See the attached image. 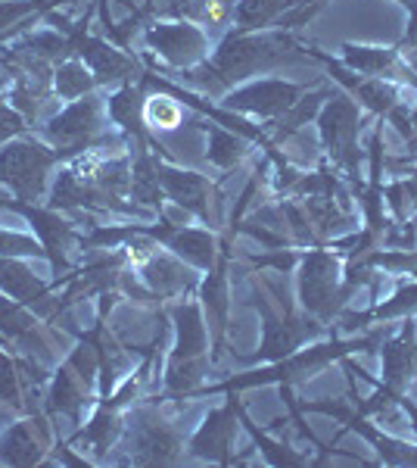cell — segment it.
Listing matches in <instances>:
<instances>
[{
    "instance_id": "obj_1",
    "label": "cell",
    "mask_w": 417,
    "mask_h": 468,
    "mask_svg": "<svg viewBox=\"0 0 417 468\" xmlns=\"http://www.w3.org/2000/svg\"><path fill=\"white\" fill-rule=\"evenodd\" d=\"M296 57H306V44H299L284 28H265V32H234L231 28L209 59L181 72V81L209 97H224L231 88Z\"/></svg>"
},
{
    "instance_id": "obj_2",
    "label": "cell",
    "mask_w": 417,
    "mask_h": 468,
    "mask_svg": "<svg viewBox=\"0 0 417 468\" xmlns=\"http://www.w3.org/2000/svg\"><path fill=\"white\" fill-rule=\"evenodd\" d=\"M392 322L383 324H370V328L359 331L355 337H339V331L333 328L328 341H312L306 346H299L290 356L277 359V362H265L262 368L253 372H240L224 378L222 384H209L200 388L193 397H206V394H240L249 388H265V384H277V388H296V384L312 381L315 375H321L328 366H337L343 356H355V353H377L383 344V337L390 335Z\"/></svg>"
},
{
    "instance_id": "obj_3",
    "label": "cell",
    "mask_w": 417,
    "mask_h": 468,
    "mask_svg": "<svg viewBox=\"0 0 417 468\" xmlns=\"http://www.w3.org/2000/svg\"><path fill=\"white\" fill-rule=\"evenodd\" d=\"M169 315L174 322V346L165 362V394L172 399H191L203 388V378L209 375V324L206 313L196 300H178L169 306Z\"/></svg>"
},
{
    "instance_id": "obj_4",
    "label": "cell",
    "mask_w": 417,
    "mask_h": 468,
    "mask_svg": "<svg viewBox=\"0 0 417 468\" xmlns=\"http://www.w3.org/2000/svg\"><path fill=\"white\" fill-rule=\"evenodd\" d=\"M368 122H370L368 112L349 94H343V90H333L328 101H324L321 112L315 116L318 144L324 150V160L349 181V191L365 181V176H361L365 150H361L359 138H361V128Z\"/></svg>"
},
{
    "instance_id": "obj_5",
    "label": "cell",
    "mask_w": 417,
    "mask_h": 468,
    "mask_svg": "<svg viewBox=\"0 0 417 468\" xmlns=\"http://www.w3.org/2000/svg\"><path fill=\"white\" fill-rule=\"evenodd\" d=\"M346 256L337 247H308L299 250L296 262V300L299 309L315 315L321 324H333L352 300L355 291L346 288L343 282Z\"/></svg>"
},
{
    "instance_id": "obj_6",
    "label": "cell",
    "mask_w": 417,
    "mask_h": 468,
    "mask_svg": "<svg viewBox=\"0 0 417 468\" xmlns=\"http://www.w3.org/2000/svg\"><path fill=\"white\" fill-rule=\"evenodd\" d=\"M253 306L262 315V344L253 356H237L244 362H277L296 353L299 346L318 341L328 331V324H321L315 315L302 313L296 306H284V315H277L255 282H253Z\"/></svg>"
},
{
    "instance_id": "obj_7",
    "label": "cell",
    "mask_w": 417,
    "mask_h": 468,
    "mask_svg": "<svg viewBox=\"0 0 417 468\" xmlns=\"http://www.w3.org/2000/svg\"><path fill=\"white\" fill-rule=\"evenodd\" d=\"M302 412H318L328 415V419L339 421L343 431L339 434H359L361 441H368V447L377 452V465H390V468H417V443H408L401 437H392L381 431L368 415H361L352 403L343 399H306L299 403Z\"/></svg>"
},
{
    "instance_id": "obj_8",
    "label": "cell",
    "mask_w": 417,
    "mask_h": 468,
    "mask_svg": "<svg viewBox=\"0 0 417 468\" xmlns=\"http://www.w3.org/2000/svg\"><path fill=\"white\" fill-rule=\"evenodd\" d=\"M125 450L131 465H174L184 452V437L156 406H141L125 425Z\"/></svg>"
},
{
    "instance_id": "obj_9",
    "label": "cell",
    "mask_w": 417,
    "mask_h": 468,
    "mask_svg": "<svg viewBox=\"0 0 417 468\" xmlns=\"http://www.w3.org/2000/svg\"><path fill=\"white\" fill-rule=\"evenodd\" d=\"M306 59L321 63L333 85L343 90V94L352 97V101L359 103V107L365 110L370 119H386L392 110L399 107V103H405V90L408 88H399V85H392V81L370 79V75L346 69L337 57L324 54V50H318V48H308V44H306Z\"/></svg>"
},
{
    "instance_id": "obj_10",
    "label": "cell",
    "mask_w": 417,
    "mask_h": 468,
    "mask_svg": "<svg viewBox=\"0 0 417 468\" xmlns=\"http://www.w3.org/2000/svg\"><path fill=\"white\" fill-rule=\"evenodd\" d=\"M143 41L153 50V57L162 59L169 69L187 72L193 66H200L203 59H209V32L203 26H196L191 19H169V22H153L143 32Z\"/></svg>"
},
{
    "instance_id": "obj_11",
    "label": "cell",
    "mask_w": 417,
    "mask_h": 468,
    "mask_svg": "<svg viewBox=\"0 0 417 468\" xmlns=\"http://www.w3.org/2000/svg\"><path fill=\"white\" fill-rule=\"evenodd\" d=\"M53 160H57V154L37 141H10L0 147V181L22 203H35L44 194Z\"/></svg>"
},
{
    "instance_id": "obj_12",
    "label": "cell",
    "mask_w": 417,
    "mask_h": 468,
    "mask_svg": "<svg viewBox=\"0 0 417 468\" xmlns=\"http://www.w3.org/2000/svg\"><path fill=\"white\" fill-rule=\"evenodd\" d=\"M306 90L308 85H299V81L290 79H249L244 85L227 90L222 97V107L227 112H237V116H255L271 122V119L284 116Z\"/></svg>"
},
{
    "instance_id": "obj_13",
    "label": "cell",
    "mask_w": 417,
    "mask_h": 468,
    "mask_svg": "<svg viewBox=\"0 0 417 468\" xmlns=\"http://www.w3.org/2000/svg\"><path fill=\"white\" fill-rule=\"evenodd\" d=\"M103 112L106 103L100 97L88 94L78 97L66 107L59 116H53L44 125V138L50 141L57 156H75L81 150H88L90 144H97V134L103 128Z\"/></svg>"
},
{
    "instance_id": "obj_14",
    "label": "cell",
    "mask_w": 417,
    "mask_h": 468,
    "mask_svg": "<svg viewBox=\"0 0 417 468\" xmlns=\"http://www.w3.org/2000/svg\"><path fill=\"white\" fill-rule=\"evenodd\" d=\"M59 22V28L63 32H69V41L75 48V54H78L81 59H85V66L90 72H94L97 85H131L134 79H141L143 66L138 63L134 57H128L125 50L112 48V44L100 41V37L88 35V22H81L78 28H72L66 19L53 16Z\"/></svg>"
},
{
    "instance_id": "obj_15",
    "label": "cell",
    "mask_w": 417,
    "mask_h": 468,
    "mask_svg": "<svg viewBox=\"0 0 417 468\" xmlns=\"http://www.w3.org/2000/svg\"><path fill=\"white\" fill-rule=\"evenodd\" d=\"M231 240L234 231H224L218 238V262L206 271V278L200 282V306L209 315L212 324V362L222 356L224 346V331H227V309H231V284H227V266H231Z\"/></svg>"
},
{
    "instance_id": "obj_16",
    "label": "cell",
    "mask_w": 417,
    "mask_h": 468,
    "mask_svg": "<svg viewBox=\"0 0 417 468\" xmlns=\"http://www.w3.org/2000/svg\"><path fill=\"white\" fill-rule=\"evenodd\" d=\"M339 63L352 72L370 75V79L392 81L399 88H414L417 90V69L401 57L399 48H383V44H339Z\"/></svg>"
},
{
    "instance_id": "obj_17",
    "label": "cell",
    "mask_w": 417,
    "mask_h": 468,
    "mask_svg": "<svg viewBox=\"0 0 417 468\" xmlns=\"http://www.w3.org/2000/svg\"><path fill=\"white\" fill-rule=\"evenodd\" d=\"M240 403L237 394H227L224 406L218 410H209V415L203 419V425L196 428L187 441V452L193 459H203V463H218V465H231V443H234V431H237L240 421Z\"/></svg>"
},
{
    "instance_id": "obj_18",
    "label": "cell",
    "mask_w": 417,
    "mask_h": 468,
    "mask_svg": "<svg viewBox=\"0 0 417 468\" xmlns=\"http://www.w3.org/2000/svg\"><path fill=\"white\" fill-rule=\"evenodd\" d=\"M138 231L150 234L153 240H159V247H165V250L174 253L178 260H184L196 271H209L218 262V238L212 234V229H191V225L162 222V225H138Z\"/></svg>"
},
{
    "instance_id": "obj_19",
    "label": "cell",
    "mask_w": 417,
    "mask_h": 468,
    "mask_svg": "<svg viewBox=\"0 0 417 468\" xmlns=\"http://www.w3.org/2000/svg\"><path fill=\"white\" fill-rule=\"evenodd\" d=\"M138 275L143 282V288L153 293L156 300H184L200 288V275L193 266H187L184 260H178L174 253L153 250L147 260L138 266Z\"/></svg>"
},
{
    "instance_id": "obj_20",
    "label": "cell",
    "mask_w": 417,
    "mask_h": 468,
    "mask_svg": "<svg viewBox=\"0 0 417 468\" xmlns=\"http://www.w3.org/2000/svg\"><path fill=\"white\" fill-rule=\"evenodd\" d=\"M156 176H159L162 194L174 203V207H181L184 213L196 216L203 225L212 229L209 200H212V191H215V187L209 185L206 176H200V172H193V169H181V165H174L172 160H156Z\"/></svg>"
},
{
    "instance_id": "obj_21",
    "label": "cell",
    "mask_w": 417,
    "mask_h": 468,
    "mask_svg": "<svg viewBox=\"0 0 417 468\" xmlns=\"http://www.w3.org/2000/svg\"><path fill=\"white\" fill-rule=\"evenodd\" d=\"M417 315V278L412 282H399L396 291L390 293L381 303H374L370 309H361V313H352V309H343L333 322L337 331H365L370 324H383V322H399V319H414Z\"/></svg>"
},
{
    "instance_id": "obj_22",
    "label": "cell",
    "mask_w": 417,
    "mask_h": 468,
    "mask_svg": "<svg viewBox=\"0 0 417 468\" xmlns=\"http://www.w3.org/2000/svg\"><path fill=\"white\" fill-rule=\"evenodd\" d=\"M0 291L41 315L59 313V300L50 297V291L37 282L35 271L19 262V256H0Z\"/></svg>"
},
{
    "instance_id": "obj_23",
    "label": "cell",
    "mask_w": 417,
    "mask_h": 468,
    "mask_svg": "<svg viewBox=\"0 0 417 468\" xmlns=\"http://www.w3.org/2000/svg\"><path fill=\"white\" fill-rule=\"evenodd\" d=\"M6 209H16V213H22V216L28 218V222L35 225L37 240H41V247L47 250L53 269H57V275L69 269V262H66V253H63L66 247H69V240H72L69 222H63V218L53 213V209H35L32 203H22V200H10V207H6Z\"/></svg>"
},
{
    "instance_id": "obj_24",
    "label": "cell",
    "mask_w": 417,
    "mask_h": 468,
    "mask_svg": "<svg viewBox=\"0 0 417 468\" xmlns=\"http://www.w3.org/2000/svg\"><path fill=\"white\" fill-rule=\"evenodd\" d=\"M0 335L6 341L19 344V350L37 353L41 359H50V344L41 337L35 324V315L28 313V306H22L19 300H6V293H0Z\"/></svg>"
},
{
    "instance_id": "obj_25",
    "label": "cell",
    "mask_w": 417,
    "mask_h": 468,
    "mask_svg": "<svg viewBox=\"0 0 417 468\" xmlns=\"http://www.w3.org/2000/svg\"><path fill=\"white\" fill-rule=\"evenodd\" d=\"M330 94H333L330 85H321V88H315V90H306V94H302L299 101H296L293 107L284 112V116L271 119V122H268L271 144H275V147L277 144H287V141H290L293 134H299L308 122H315V116L321 112L324 101H328Z\"/></svg>"
},
{
    "instance_id": "obj_26",
    "label": "cell",
    "mask_w": 417,
    "mask_h": 468,
    "mask_svg": "<svg viewBox=\"0 0 417 468\" xmlns=\"http://www.w3.org/2000/svg\"><path fill=\"white\" fill-rule=\"evenodd\" d=\"M203 132H206V160L212 165H218V169L231 172L249 156L253 141L244 138V134H237V132H231V128L212 122V119H209V122H203Z\"/></svg>"
},
{
    "instance_id": "obj_27",
    "label": "cell",
    "mask_w": 417,
    "mask_h": 468,
    "mask_svg": "<svg viewBox=\"0 0 417 468\" xmlns=\"http://www.w3.org/2000/svg\"><path fill=\"white\" fill-rule=\"evenodd\" d=\"M234 6L237 0H169V10L178 19H191L206 32H224L234 26Z\"/></svg>"
},
{
    "instance_id": "obj_28",
    "label": "cell",
    "mask_w": 417,
    "mask_h": 468,
    "mask_svg": "<svg viewBox=\"0 0 417 468\" xmlns=\"http://www.w3.org/2000/svg\"><path fill=\"white\" fill-rule=\"evenodd\" d=\"M125 434V419H122V410L112 406L109 399H103L100 410L94 412V419L88 421V428L78 434V443H88L97 456H106V450Z\"/></svg>"
},
{
    "instance_id": "obj_29",
    "label": "cell",
    "mask_w": 417,
    "mask_h": 468,
    "mask_svg": "<svg viewBox=\"0 0 417 468\" xmlns=\"http://www.w3.org/2000/svg\"><path fill=\"white\" fill-rule=\"evenodd\" d=\"M296 0H237L234 6V32H265L275 28Z\"/></svg>"
},
{
    "instance_id": "obj_30",
    "label": "cell",
    "mask_w": 417,
    "mask_h": 468,
    "mask_svg": "<svg viewBox=\"0 0 417 468\" xmlns=\"http://www.w3.org/2000/svg\"><path fill=\"white\" fill-rule=\"evenodd\" d=\"M85 394H88L85 381H81L78 375L66 366V368H59L57 378H53V390L47 397V410L59 412V415H69V419L78 421L81 406H85Z\"/></svg>"
},
{
    "instance_id": "obj_31",
    "label": "cell",
    "mask_w": 417,
    "mask_h": 468,
    "mask_svg": "<svg viewBox=\"0 0 417 468\" xmlns=\"http://www.w3.org/2000/svg\"><path fill=\"white\" fill-rule=\"evenodd\" d=\"M44 456V447L35 441L32 425L28 421H19L10 431L0 437V459L10 465H37Z\"/></svg>"
},
{
    "instance_id": "obj_32",
    "label": "cell",
    "mask_w": 417,
    "mask_h": 468,
    "mask_svg": "<svg viewBox=\"0 0 417 468\" xmlns=\"http://www.w3.org/2000/svg\"><path fill=\"white\" fill-rule=\"evenodd\" d=\"M240 425L246 428L249 431V437L255 441V447H259V452H262V459L268 465H275V468H296V465H312V459H306L302 452H296L290 443H280V441H271L268 434L262 431L259 425H255L249 415L240 410Z\"/></svg>"
},
{
    "instance_id": "obj_33",
    "label": "cell",
    "mask_w": 417,
    "mask_h": 468,
    "mask_svg": "<svg viewBox=\"0 0 417 468\" xmlns=\"http://www.w3.org/2000/svg\"><path fill=\"white\" fill-rule=\"evenodd\" d=\"M53 88L63 101H78V97L94 94L97 79L94 72L85 66V59H66L59 63V69L53 72Z\"/></svg>"
},
{
    "instance_id": "obj_34",
    "label": "cell",
    "mask_w": 417,
    "mask_h": 468,
    "mask_svg": "<svg viewBox=\"0 0 417 468\" xmlns=\"http://www.w3.org/2000/svg\"><path fill=\"white\" fill-rule=\"evenodd\" d=\"M143 122L150 128H162V132H174L178 125H184V103L178 97H172L169 90H147L143 101Z\"/></svg>"
},
{
    "instance_id": "obj_35",
    "label": "cell",
    "mask_w": 417,
    "mask_h": 468,
    "mask_svg": "<svg viewBox=\"0 0 417 468\" xmlns=\"http://www.w3.org/2000/svg\"><path fill=\"white\" fill-rule=\"evenodd\" d=\"M22 50H28L32 57L37 59H59V57H66V54H75V48H72V41L69 37H63V35H57V32H37V35H28L26 41L19 44Z\"/></svg>"
},
{
    "instance_id": "obj_36",
    "label": "cell",
    "mask_w": 417,
    "mask_h": 468,
    "mask_svg": "<svg viewBox=\"0 0 417 468\" xmlns=\"http://www.w3.org/2000/svg\"><path fill=\"white\" fill-rule=\"evenodd\" d=\"M0 399L10 403L13 410H26V390H22L19 366L10 356L0 353Z\"/></svg>"
},
{
    "instance_id": "obj_37",
    "label": "cell",
    "mask_w": 417,
    "mask_h": 468,
    "mask_svg": "<svg viewBox=\"0 0 417 468\" xmlns=\"http://www.w3.org/2000/svg\"><path fill=\"white\" fill-rule=\"evenodd\" d=\"M330 0H296V4L290 6V10L284 13V19L277 22L275 28H284V32H293V28H302V26H308L318 13L328 6Z\"/></svg>"
},
{
    "instance_id": "obj_38",
    "label": "cell",
    "mask_w": 417,
    "mask_h": 468,
    "mask_svg": "<svg viewBox=\"0 0 417 468\" xmlns=\"http://www.w3.org/2000/svg\"><path fill=\"white\" fill-rule=\"evenodd\" d=\"M0 256H47L41 240L16 231H0Z\"/></svg>"
},
{
    "instance_id": "obj_39",
    "label": "cell",
    "mask_w": 417,
    "mask_h": 468,
    "mask_svg": "<svg viewBox=\"0 0 417 468\" xmlns=\"http://www.w3.org/2000/svg\"><path fill=\"white\" fill-rule=\"evenodd\" d=\"M50 4H59V0H0V28L13 26V22H19L22 16H28V13H37L41 6H50Z\"/></svg>"
},
{
    "instance_id": "obj_40",
    "label": "cell",
    "mask_w": 417,
    "mask_h": 468,
    "mask_svg": "<svg viewBox=\"0 0 417 468\" xmlns=\"http://www.w3.org/2000/svg\"><path fill=\"white\" fill-rule=\"evenodd\" d=\"M249 262H253V266H259V269H275L277 275H284V271H296L299 253L287 250V247H275V250L265 253V256H249Z\"/></svg>"
},
{
    "instance_id": "obj_41",
    "label": "cell",
    "mask_w": 417,
    "mask_h": 468,
    "mask_svg": "<svg viewBox=\"0 0 417 468\" xmlns=\"http://www.w3.org/2000/svg\"><path fill=\"white\" fill-rule=\"evenodd\" d=\"M401 6H405V13H408V22H405V32H401L396 48L401 50L405 59H414L417 63V0H401Z\"/></svg>"
},
{
    "instance_id": "obj_42",
    "label": "cell",
    "mask_w": 417,
    "mask_h": 468,
    "mask_svg": "<svg viewBox=\"0 0 417 468\" xmlns=\"http://www.w3.org/2000/svg\"><path fill=\"white\" fill-rule=\"evenodd\" d=\"M22 128H26V116H22L19 110L0 107V144H4L6 138H13V134H19Z\"/></svg>"
},
{
    "instance_id": "obj_43",
    "label": "cell",
    "mask_w": 417,
    "mask_h": 468,
    "mask_svg": "<svg viewBox=\"0 0 417 468\" xmlns=\"http://www.w3.org/2000/svg\"><path fill=\"white\" fill-rule=\"evenodd\" d=\"M396 403H399V412L405 415L408 425H412V431L417 434V399H412L408 394H401V397L396 399Z\"/></svg>"
},
{
    "instance_id": "obj_44",
    "label": "cell",
    "mask_w": 417,
    "mask_h": 468,
    "mask_svg": "<svg viewBox=\"0 0 417 468\" xmlns=\"http://www.w3.org/2000/svg\"><path fill=\"white\" fill-rule=\"evenodd\" d=\"M412 225L417 229V176H414V218H412Z\"/></svg>"
},
{
    "instance_id": "obj_45",
    "label": "cell",
    "mask_w": 417,
    "mask_h": 468,
    "mask_svg": "<svg viewBox=\"0 0 417 468\" xmlns=\"http://www.w3.org/2000/svg\"><path fill=\"white\" fill-rule=\"evenodd\" d=\"M396 4H401V0H396Z\"/></svg>"
},
{
    "instance_id": "obj_46",
    "label": "cell",
    "mask_w": 417,
    "mask_h": 468,
    "mask_svg": "<svg viewBox=\"0 0 417 468\" xmlns=\"http://www.w3.org/2000/svg\"><path fill=\"white\" fill-rule=\"evenodd\" d=\"M0 107H4V103H0Z\"/></svg>"
},
{
    "instance_id": "obj_47",
    "label": "cell",
    "mask_w": 417,
    "mask_h": 468,
    "mask_svg": "<svg viewBox=\"0 0 417 468\" xmlns=\"http://www.w3.org/2000/svg\"><path fill=\"white\" fill-rule=\"evenodd\" d=\"M414 69H417V66H414Z\"/></svg>"
}]
</instances>
